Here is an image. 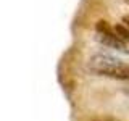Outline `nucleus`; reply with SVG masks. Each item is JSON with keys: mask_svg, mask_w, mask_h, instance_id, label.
Returning <instances> with one entry per match:
<instances>
[{"mask_svg": "<svg viewBox=\"0 0 129 121\" xmlns=\"http://www.w3.org/2000/svg\"><path fill=\"white\" fill-rule=\"evenodd\" d=\"M97 39H99L100 44H103V45H107L110 48H115V50H119V52H127L124 42L116 37L113 27L108 26L107 21L97 23Z\"/></svg>", "mask_w": 129, "mask_h": 121, "instance_id": "obj_2", "label": "nucleus"}, {"mask_svg": "<svg viewBox=\"0 0 129 121\" xmlns=\"http://www.w3.org/2000/svg\"><path fill=\"white\" fill-rule=\"evenodd\" d=\"M123 21L126 23V26L129 27V15H126V16H124V18H123Z\"/></svg>", "mask_w": 129, "mask_h": 121, "instance_id": "obj_4", "label": "nucleus"}, {"mask_svg": "<svg viewBox=\"0 0 129 121\" xmlns=\"http://www.w3.org/2000/svg\"><path fill=\"white\" fill-rule=\"evenodd\" d=\"M124 2H126V3H129V0H124Z\"/></svg>", "mask_w": 129, "mask_h": 121, "instance_id": "obj_5", "label": "nucleus"}, {"mask_svg": "<svg viewBox=\"0 0 129 121\" xmlns=\"http://www.w3.org/2000/svg\"><path fill=\"white\" fill-rule=\"evenodd\" d=\"M113 31H115L116 37L123 42H129V27L126 24H115L113 26Z\"/></svg>", "mask_w": 129, "mask_h": 121, "instance_id": "obj_3", "label": "nucleus"}, {"mask_svg": "<svg viewBox=\"0 0 129 121\" xmlns=\"http://www.w3.org/2000/svg\"><path fill=\"white\" fill-rule=\"evenodd\" d=\"M87 68L95 74L115 79H129V65L110 55H94L89 60Z\"/></svg>", "mask_w": 129, "mask_h": 121, "instance_id": "obj_1", "label": "nucleus"}]
</instances>
